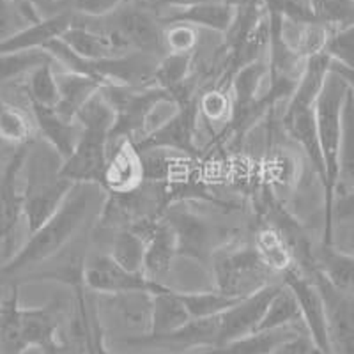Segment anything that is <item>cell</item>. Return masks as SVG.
Wrapping results in <instances>:
<instances>
[{
    "instance_id": "cell-1",
    "label": "cell",
    "mask_w": 354,
    "mask_h": 354,
    "mask_svg": "<svg viewBox=\"0 0 354 354\" xmlns=\"http://www.w3.org/2000/svg\"><path fill=\"white\" fill-rule=\"evenodd\" d=\"M100 192H103L100 185L75 183L57 213L30 234L28 241L0 268V283H17L20 274L28 273L62 252L87 220Z\"/></svg>"
},
{
    "instance_id": "cell-2",
    "label": "cell",
    "mask_w": 354,
    "mask_h": 354,
    "mask_svg": "<svg viewBox=\"0 0 354 354\" xmlns=\"http://www.w3.org/2000/svg\"><path fill=\"white\" fill-rule=\"evenodd\" d=\"M75 121L80 124L82 135L69 158L61 165V176L71 183H103L110 154V133L115 113L105 96L97 91L77 113Z\"/></svg>"
},
{
    "instance_id": "cell-3",
    "label": "cell",
    "mask_w": 354,
    "mask_h": 354,
    "mask_svg": "<svg viewBox=\"0 0 354 354\" xmlns=\"http://www.w3.org/2000/svg\"><path fill=\"white\" fill-rule=\"evenodd\" d=\"M61 165L62 158L46 142L39 149L28 144L24 165L25 189L21 197L24 218L30 234L36 232L44 221L57 213L75 186V183L61 176Z\"/></svg>"
},
{
    "instance_id": "cell-4",
    "label": "cell",
    "mask_w": 354,
    "mask_h": 354,
    "mask_svg": "<svg viewBox=\"0 0 354 354\" xmlns=\"http://www.w3.org/2000/svg\"><path fill=\"white\" fill-rule=\"evenodd\" d=\"M349 87L337 73L330 71L315 101V126L324 161V245H335L331 204L338 179V149L342 137V110Z\"/></svg>"
},
{
    "instance_id": "cell-5",
    "label": "cell",
    "mask_w": 354,
    "mask_h": 354,
    "mask_svg": "<svg viewBox=\"0 0 354 354\" xmlns=\"http://www.w3.org/2000/svg\"><path fill=\"white\" fill-rule=\"evenodd\" d=\"M100 91L115 113L110 145L117 140L135 142L137 135L144 138L149 133V124L156 110L167 103H176L172 94L160 87L135 88L128 85L105 84Z\"/></svg>"
},
{
    "instance_id": "cell-6",
    "label": "cell",
    "mask_w": 354,
    "mask_h": 354,
    "mask_svg": "<svg viewBox=\"0 0 354 354\" xmlns=\"http://www.w3.org/2000/svg\"><path fill=\"white\" fill-rule=\"evenodd\" d=\"M216 290L232 298H245L248 294L268 286L271 273L261 262L254 248L216 250L211 257Z\"/></svg>"
},
{
    "instance_id": "cell-7",
    "label": "cell",
    "mask_w": 354,
    "mask_h": 354,
    "mask_svg": "<svg viewBox=\"0 0 354 354\" xmlns=\"http://www.w3.org/2000/svg\"><path fill=\"white\" fill-rule=\"evenodd\" d=\"M84 283L94 292L121 296V294L142 292L160 294L172 290L165 283L156 282L145 273H131L117 264L109 254L94 255L84 266Z\"/></svg>"
},
{
    "instance_id": "cell-8",
    "label": "cell",
    "mask_w": 354,
    "mask_h": 354,
    "mask_svg": "<svg viewBox=\"0 0 354 354\" xmlns=\"http://www.w3.org/2000/svg\"><path fill=\"white\" fill-rule=\"evenodd\" d=\"M305 266L324 301L331 353L354 354V294L335 289L312 262Z\"/></svg>"
},
{
    "instance_id": "cell-9",
    "label": "cell",
    "mask_w": 354,
    "mask_h": 354,
    "mask_svg": "<svg viewBox=\"0 0 354 354\" xmlns=\"http://www.w3.org/2000/svg\"><path fill=\"white\" fill-rule=\"evenodd\" d=\"M198 117V100L192 97L189 101L177 106L176 112L161 122L160 126L149 131L144 138L135 142V149L138 153H145L151 149H165L170 153L197 156L195 145V129H197Z\"/></svg>"
},
{
    "instance_id": "cell-10",
    "label": "cell",
    "mask_w": 354,
    "mask_h": 354,
    "mask_svg": "<svg viewBox=\"0 0 354 354\" xmlns=\"http://www.w3.org/2000/svg\"><path fill=\"white\" fill-rule=\"evenodd\" d=\"M176 232L177 255L205 262L216 252V230L209 220L183 204L169 205L163 214Z\"/></svg>"
},
{
    "instance_id": "cell-11",
    "label": "cell",
    "mask_w": 354,
    "mask_h": 354,
    "mask_svg": "<svg viewBox=\"0 0 354 354\" xmlns=\"http://www.w3.org/2000/svg\"><path fill=\"white\" fill-rule=\"evenodd\" d=\"M109 36L117 48H124V52L133 48L135 52L154 57L161 55L165 48V36L160 24L145 9H122Z\"/></svg>"
},
{
    "instance_id": "cell-12",
    "label": "cell",
    "mask_w": 354,
    "mask_h": 354,
    "mask_svg": "<svg viewBox=\"0 0 354 354\" xmlns=\"http://www.w3.org/2000/svg\"><path fill=\"white\" fill-rule=\"evenodd\" d=\"M283 286L294 294V298L298 301L301 322L305 324V330L310 335V338L324 353L333 354L330 346V335H328L324 301H322V296L314 280L305 271H299L296 266H292L290 270L283 273Z\"/></svg>"
},
{
    "instance_id": "cell-13",
    "label": "cell",
    "mask_w": 354,
    "mask_h": 354,
    "mask_svg": "<svg viewBox=\"0 0 354 354\" xmlns=\"http://www.w3.org/2000/svg\"><path fill=\"white\" fill-rule=\"evenodd\" d=\"M282 286H264L262 289L248 294L245 298L239 299L234 306L225 310L220 315V333H218V346L239 340V338L252 335L257 331L259 322L264 315L266 308L273 299L274 294L280 290Z\"/></svg>"
},
{
    "instance_id": "cell-14",
    "label": "cell",
    "mask_w": 354,
    "mask_h": 354,
    "mask_svg": "<svg viewBox=\"0 0 354 354\" xmlns=\"http://www.w3.org/2000/svg\"><path fill=\"white\" fill-rule=\"evenodd\" d=\"M28 144L18 145L0 179V241H4L6 246L12 245L18 223L24 218V197L18 189V177L27 160Z\"/></svg>"
},
{
    "instance_id": "cell-15",
    "label": "cell",
    "mask_w": 354,
    "mask_h": 354,
    "mask_svg": "<svg viewBox=\"0 0 354 354\" xmlns=\"http://www.w3.org/2000/svg\"><path fill=\"white\" fill-rule=\"evenodd\" d=\"M220 333V315L207 319H192L179 330L165 335H138L124 338V344L133 347H170V349H192V347H216Z\"/></svg>"
},
{
    "instance_id": "cell-16",
    "label": "cell",
    "mask_w": 354,
    "mask_h": 354,
    "mask_svg": "<svg viewBox=\"0 0 354 354\" xmlns=\"http://www.w3.org/2000/svg\"><path fill=\"white\" fill-rule=\"evenodd\" d=\"M268 73V62L262 59H255L232 73V110L229 117V129H245L250 121H254V105L259 100V88Z\"/></svg>"
},
{
    "instance_id": "cell-17",
    "label": "cell",
    "mask_w": 354,
    "mask_h": 354,
    "mask_svg": "<svg viewBox=\"0 0 354 354\" xmlns=\"http://www.w3.org/2000/svg\"><path fill=\"white\" fill-rule=\"evenodd\" d=\"M144 183L140 153L131 140H121L117 149L109 154L101 188L113 195H126L140 188Z\"/></svg>"
},
{
    "instance_id": "cell-18",
    "label": "cell",
    "mask_w": 354,
    "mask_h": 354,
    "mask_svg": "<svg viewBox=\"0 0 354 354\" xmlns=\"http://www.w3.org/2000/svg\"><path fill=\"white\" fill-rule=\"evenodd\" d=\"M69 25H71L69 12H53L50 17L32 21L28 27L0 39V55L43 50L48 41L61 37L64 30H68Z\"/></svg>"
},
{
    "instance_id": "cell-19",
    "label": "cell",
    "mask_w": 354,
    "mask_h": 354,
    "mask_svg": "<svg viewBox=\"0 0 354 354\" xmlns=\"http://www.w3.org/2000/svg\"><path fill=\"white\" fill-rule=\"evenodd\" d=\"M283 128L287 135L305 151L319 179L324 185V161H322L321 145L315 126V106H290L287 105L283 113Z\"/></svg>"
},
{
    "instance_id": "cell-20",
    "label": "cell",
    "mask_w": 354,
    "mask_h": 354,
    "mask_svg": "<svg viewBox=\"0 0 354 354\" xmlns=\"http://www.w3.org/2000/svg\"><path fill=\"white\" fill-rule=\"evenodd\" d=\"M30 105H32L34 119H36L37 128H39L44 142L64 161L77 147L78 138L82 135L80 124L77 121H66V119H62L55 112V109L41 106L36 105V103H30Z\"/></svg>"
},
{
    "instance_id": "cell-21",
    "label": "cell",
    "mask_w": 354,
    "mask_h": 354,
    "mask_svg": "<svg viewBox=\"0 0 354 354\" xmlns=\"http://www.w3.org/2000/svg\"><path fill=\"white\" fill-rule=\"evenodd\" d=\"M176 255L177 239L174 229L165 218L154 220L149 234H147V241H145L144 273L153 280L163 277L170 270Z\"/></svg>"
},
{
    "instance_id": "cell-22",
    "label": "cell",
    "mask_w": 354,
    "mask_h": 354,
    "mask_svg": "<svg viewBox=\"0 0 354 354\" xmlns=\"http://www.w3.org/2000/svg\"><path fill=\"white\" fill-rule=\"evenodd\" d=\"M57 85H59V103L55 112L66 121H75L82 106L105 85V82L87 75L64 71L57 75Z\"/></svg>"
},
{
    "instance_id": "cell-23",
    "label": "cell",
    "mask_w": 354,
    "mask_h": 354,
    "mask_svg": "<svg viewBox=\"0 0 354 354\" xmlns=\"http://www.w3.org/2000/svg\"><path fill=\"white\" fill-rule=\"evenodd\" d=\"M312 264L338 290L354 294V254L324 245L312 250Z\"/></svg>"
},
{
    "instance_id": "cell-24",
    "label": "cell",
    "mask_w": 354,
    "mask_h": 354,
    "mask_svg": "<svg viewBox=\"0 0 354 354\" xmlns=\"http://www.w3.org/2000/svg\"><path fill=\"white\" fill-rule=\"evenodd\" d=\"M238 17V9L230 8L223 2H207V4L192 6V8L179 9L176 15L167 18L169 24H188L194 27H204L214 32L227 34L232 30Z\"/></svg>"
},
{
    "instance_id": "cell-25",
    "label": "cell",
    "mask_w": 354,
    "mask_h": 354,
    "mask_svg": "<svg viewBox=\"0 0 354 354\" xmlns=\"http://www.w3.org/2000/svg\"><path fill=\"white\" fill-rule=\"evenodd\" d=\"M20 315L27 347H61L57 342L59 317L53 306H21Z\"/></svg>"
},
{
    "instance_id": "cell-26",
    "label": "cell",
    "mask_w": 354,
    "mask_h": 354,
    "mask_svg": "<svg viewBox=\"0 0 354 354\" xmlns=\"http://www.w3.org/2000/svg\"><path fill=\"white\" fill-rule=\"evenodd\" d=\"M149 317L151 330L147 335L172 333L192 321L185 303L174 289L151 296Z\"/></svg>"
},
{
    "instance_id": "cell-27",
    "label": "cell",
    "mask_w": 354,
    "mask_h": 354,
    "mask_svg": "<svg viewBox=\"0 0 354 354\" xmlns=\"http://www.w3.org/2000/svg\"><path fill=\"white\" fill-rule=\"evenodd\" d=\"M61 39L85 61H105V59L119 57L117 53L119 48L109 36V32H94L87 27H77L71 24L68 30H64Z\"/></svg>"
},
{
    "instance_id": "cell-28",
    "label": "cell",
    "mask_w": 354,
    "mask_h": 354,
    "mask_svg": "<svg viewBox=\"0 0 354 354\" xmlns=\"http://www.w3.org/2000/svg\"><path fill=\"white\" fill-rule=\"evenodd\" d=\"M20 312V286L12 283L9 296L0 303V353L2 354H21L27 349Z\"/></svg>"
},
{
    "instance_id": "cell-29",
    "label": "cell",
    "mask_w": 354,
    "mask_h": 354,
    "mask_svg": "<svg viewBox=\"0 0 354 354\" xmlns=\"http://www.w3.org/2000/svg\"><path fill=\"white\" fill-rule=\"evenodd\" d=\"M296 335L292 326L278 328L270 331H255L252 335L225 344V346L211 347L205 353L198 354H274L278 347L286 344L289 338Z\"/></svg>"
},
{
    "instance_id": "cell-30",
    "label": "cell",
    "mask_w": 354,
    "mask_h": 354,
    "mask_svg": "<svg viewBox=\"0 0 354 354\" xmlns=\"http://www.w3.org/2000/svg\"><path fill=\"white\" fill-rule=\"evenodd\" d=\"M254 250L270 271L286 273L294 266V252L286 234L274 227H264L255 234Z\"/></svg>"
},
{
    "instance_id": "cell-31",
    "label": "cell",
    "mask_w": 354,
    "mask_h": 354,
    "mask_svg": "<svg viewBox=\"0 0 354 354\" xmlns=\"http://www.w3.org/2000/svg\"><path fill=\"white\" fill-rule=\"evenodd\" d=\"M354 188V94L347 93L342 110V137L338 149V179L335 189Z\"/></svg>"
},
{
    "instance_id": "cell-32",
    "label": "cell",
    "mask_w": 354,
    "mask_h": 354,
    "mask_svg": "<svg viewBox=\"0 0 354 354\" xmlns=\"http://www.w3.org/2000/svg\"><path fill=\"white\" fill-rule=\"evenodd\" d=\"M145 241L147 238L138 230H119L113 236L109 255L124 270L131 271V273H144Z\"/></svg>"
},
{
    "instance_id": "cell-33",
    "label": "cell",
    "mask_w": 354,
    "mask_h": 354,
    "mask_svg": "<svg viewBox=\"0 0 354 354\" xmlns=\"http://www.w3.org/2000/svg\"><path fill=\"white\" fill-rule=\"evenodd\" d=\"M301 321V312L294 294L282 283L280 290L273 296L261 322H259L257 331H270L278 330V328L292 326L296 322Z\"/></svg>"
},
{
    "instance_id": "cell-34",
    "label": "cell",
    "mask_w": 354,
    "mask_h": 354,
    "mask_svg": "<svg viewBox=\"0 0 354 354\" xmlns=\"http://www.w3.org/2000/svg\"><path fill=\"white\" fill-rule=\"evenodd\" d=\"M179 298L185 303L192 319H207L221 315L225 310L234 306L241 298H232L220 290H194V292H179Z\"/></svg>"
},
{
    "instance_id": "cell-35",
    "label": "cell",
    "mask_w": 354,
    "mask_h": 354,
    "mask_svg": "<svg viewBox=\"0 0 354 354\" xmlns=\"http://www.w3.org/2000/svg\"><path fill=\"white\" fill-rule=\"evenodd\" d=\"M189 73H192V53L169 52L154 68L153 85L174 94L186 84Z\"/></svg>"
},
{
    "instance_id": "cell-36",
    "label": "cell",
    "mask_w": 354,
    "mask_h": 354,
    "mask_svg": "<svg viewBox=\"0 0 354 354\" xmlns=\"http://www.w3.org/2000/svg\"><path fill=\"white\" fill-rule=\"evenodd\" d=\"M27 94L30 103L55 109L59 103V85H57V75L52 69V62L37 66L30 71Z\"/></svg>"
},
{
    "instance_id": "cell-37",
    "label": "cell",
    "mask_w": 354,
    "mask_h": 354,
    "mask_svg": "<svg viewBox=\"0 0 354 354\" xmlns=\"http://www.w3.org/2000/svg\"><path fill=\"white\" fill-rule=\"evenodd\" d=\"M32 135V126L28 117L17 106L0 101V142L12 145L28 144Z\"/></svg>"
},
{
    "instance_id": "cell-38",
    "label": "cell",
    "mask_w": 354,
    "mask_h": 354,
    "mask_svg": "<svg viewBox=\"0 0 354 354\" xmlns=\"http://www.w3.org/2000/svg\"><path fill=\"white\" fill-rule=\"evenodd\" d=\"M322 52L330 57L333 64L354 69V24L333 28Z\"/></svg>"
},
{
    "instance_id": "cell-39",
    "label": "cell",
    "mask_w": 354,
    "mask_h": 354,
    "mask_svg": "<svg viewBox=\"0 0 354 354\" xmlns=\"http://www.w3.org/2000/svg\"><path fill=\"white\" fill-rule=\"evenodd\" d=\"M230 110H232V101L225 91L214 88L205 93L198 100V112L211 122H221L229 119Z\"/></svg>"
},
{
    "instance_id": "cell-40",
    "label": "cell",
    "mask_w": 354,
    "mask_h": 354,
    "mask_svg": "<svg viewBox=\"0 0 354 354\" xmlns=\"http://www.w3.org/2000/svg\"><path fill=\"white\" fill-rule=\"evenodd\" d=\"M165 36V46L170 53H194L197 46V27L188 24H169Z\"/></svg>"
},
{
    "instance_id": "cell-41",
    "label": "cell",
    "mask_w": 354,
    "mask_h": 354,
    "mask_svg": "<svg viewBox=\"0 0 354 354\" xmlns=\"http://www.w3.org/2000/svg\"><path fill=\"white\" fill-rule=\"evenodd\" d=\"M331 223H333V232L337 225L354 227V188L335 189L333 204H331Z\"/></svg>"
},
{
    "instance_id": "cell-42",
    "label": "cell",
    "mask_w": 354,
    "mask_h": 354,
    "mask_svg": "<svg viewBox=\"0 0 354 354\" xmlns=\"http://www.w3.org/2000/svg\"><path fill=\"white\" fill-rule=\"evenodd\" d=\"M128 2L129 0H73V8L85 17L103 18L112 15Z\"/></svg>"
},
{
    "instance_id": "cell-43",
    "label": "cell",
    "mask_w": 354,
    "mask_h": 354,
    "mask_svg": "<svg viewBox=\"0 0 354 354\" xmlns=\"http://www.w3.org/2000/svg\"><path fill=\"white\" fill-rule=\"evenodd\" d=\"M274 354H326L310 338L308 333H296L286 344L278 347Z\"/></svg>"
},
{
    "instance_id": "cell-44",
    "label": "cell",
    "mask_w": 354,
    "mask_h": 354,
    "mask_svg": "<svg viewBox=\"0 0 354 354\" xmlns=\"http://www.w3.org/2000/svg\"><path fill=\"white\" fill-rule=\"evenodd\" d=\"M85 340H87L88 354H110L106 353L103 342H101V331L97 328V322H94V330L88 328L87 333H85Z\"/></svg>"
},
{
    "instance_id": "cell-45",
    "label": "cell",
    "mask_w": 354,
    "mask_h": 354,
    "mask_svg": "<svg viewBox=\"0 0 354 354\" xmlns=\"http://www.w3.org/2000/svg\"><path fill=\"white\" fill-rule=\"evenodd\" d=\"M11 8L9 0H0V39H4L11 34Z\"/></svg>"
},
{
    "instance_id": "cell-46",
    "label": "cell",
    "mask_w": 354,
    "mask_h": 354,
    "mask_svg": "<svg viewBox=\"0 0 354 354\" xmlns=\"http://www.w3.org/2000/svg\"><path fill=\"white\" fill-rule=\"evenodd\" d=\"M207 2H220V0H158L156 4L170 6V8H176V9H186V8H192V6L207 4Z\"/></svg>"
},
{
    "instance_id": "cell-47",
    "label": "cell",
    "mask_w": 354,
    "mask_h": 354,
    "mask_svg": "<svg viewBox=\"0 0 354 354\" xmlns=\"http://www.w3.org/2000/svg\"><path fill=\"white\" fill-rule=\"evenodd\" d=\"M17 2H20L21 6H25V8H28L34 12L48 11L50 8L55 6V0H17Z\"/></svg>"
},
{
    "instance_id": "cell-48",
    "label": "cell",
    "mask_w": 354,
    "mask_h": 354,
    "mask_svg": "<svg viewBox=\"0 0 354 354\" xmlns=\"http://www.w3.org/2000/svg\"><path fill=\"white\" fill-rule=\"evenodd\" d=\"M331 71L337 73L338 77L346 82L347 87L351 88V93L354 94V69L344 68V66H338V64H333V62H331Z\"/></svg>"
},
{
    "instance_id": "cell-49",
    "label": "cell",
    "mask_w": 354,
    "mask_h": 354,
    "mask_svg": "<svg viewBox=\"0 0 354 354\" xmlns=\"http://www.w3.org/2000/svg\"><path fill=\"white\" fill-rule=\"evenodd\" d=\"M21 354H61V347H27Z\"/></svg>"
},
{
    "instance_id": "cell-50",
    "label": "cell",
    "mask_w": 354,
    "mask_h": 354,
    "mask_svg": "<svg viewBox=\"0 0 354 354\" xmlns=\"http://www.w3.org/2000/svg\"><path fill=\"white\" fill-rule=\"evenodd\" d=\"M266 4H268V0H248L246 8L257 9V11H268V9H266Z\"/></svg>"
},
{
    "instance_id": "cell-51",
    "label": "cell",
    "mask_w": 354,
    "mask_h": 354,
    "mask_svg": "<svg viewBox=\"0 0 354 354\" xmlns=\"http://www.w3.org/2000/svg\"><path fill=\"white\" fill-rule=\"evenodd\" d=\"M220 2H223V4L230 6V8L234 9H243L248 4V0H220Z\"/></svg>"
},
{
    "instance_id": "cell-52",
    "label": "cell",
    "mask_w": 354,
    "mask_h": 354,
    "mask_svg": "<svg viewBox=\"0 0 354 354\" xmlns=\"http://www.w3.org/2000/svg\"><path fill=\"white\" fill-rule=\"evenodd\" d=\"M4 167L6 165H2V160H0V179H2V174H4Z\"/></svg>"
},
{
    "instance_id": "cell-53",
    "label": "cell",
    "mask_w": 354,
    "mask_h": 354,
    "mask_svg": "<svg viewBox=\"0 0 354 354\" xmlns=\"http://www.w3.org/2000/svg\"><path fill=\"white\" fill-rule=\"evenodd\" d=\"M353 243H354V236H353Z\"/></svg>"
},
{
    "instance_id": "cell-54",
    "label": "cell",
    "mask_w": 354,
    "mask_h": 354,
    "mask_svg": "<svg viewBox=\"0 0 354 354\" xmlns=\"http://www.w3.org/2000/svg\"><path fill=\"white\" fill-rule=\"evenodd\" d=\"M154 2H158V0H154Z\"/></svg>"
},
{
    "instance_id": "cell-55",
    "label": "cell",
    "mask_w": 354,
    "mask_h": 354,
    "mask_svg": "<svg viewBox=\"0 0 354 354\" xmlns=\"http://www.w3.org/2000/svg\"><path fill=\"white\" fill-rule=\"evenodd\" d=\"M0 354H2V353H0Z\"/></svg>"
}]
</instances>
